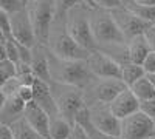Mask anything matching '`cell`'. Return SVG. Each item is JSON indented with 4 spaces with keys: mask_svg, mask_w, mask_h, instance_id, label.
<instances>
[{
    "mask_svg": "<svg viewBox=\"0 0 155 139\" xmlns=\"http://www.w3.org/2000/svg\"><path fill=\"white\" fill-rule=\"evenodd\" d=\"M47 51H48V67H50L51 82L71 85L81 88V90H85L95 79L90 73L85 60H65L54 56L48 48Z\"/></svg>",
    "mask_w": 155,
    "mask_h": 139,
    "instance_id": "cell-1",
    "label": "cell"
},
{
    "mask_svg": "<svg viewBox=\"0 0 155 139\" xmlns=\"http://www.w3.org/2000/svg\"><path fill=\"white\" fill-rule=\"evenodd\" d=\"M47 48L54 56L65 60H85L90 54V51L84 49L81 45H78L73 40V37L68 34L65 28V19H54Z\"/></svg>",
    "mask_w": 155,
    "mask_h": 139,
    "instance_id": "cell-2",
    "label": "cell"
},
{
    "mask_svg": "<svg viewBox=\"0 0 155 139\" xmlns=\"http://www.w3.org/2000/svg\"><path fill=\"white\" fill-rule=\"evenodd\" d=\"M90 9L85 3L73 6L65 16V28L78 45L92 53L98 49V45L90 27Z\"/></svg>",
    "mask_w": 155,
    "mask_h": 139,
    "instance_id": "cell-3",
    "label": "cell"
},
{
    "mask_svg": "<svg viewBox=\"0 0 155 139\" xmlns=\"http://www.w3.org/2000/svg\"><path fill=\"white\" fill-rule=\"evenodd\" d=\"M51 94L54 97V102L59 111V116L74 125L76 116L87 107L84 90L71 85H64L58 82H50Z\"/></svg>",
    "mask_w": 155,
    "mask_h": 139,
    "instance_id": "cell-4",
    "label": "cell"
},
{
    "mask_svg": "<svg viewBox=\"0 0 155 139\" xmlns=\"http://www.w3.org/2000/svg\"><path fill=\"white\" fill-rule=\"evenodd\" d=\"M27 11L33 23L37 43L47 46L51 27L56 19L54 0H31L27 5Z\"/></svg>",
    "mask_w": 155,
    "mask_h": 139,
    "instance_id": "cell-5",
    "label": "cell"
},
{
    "mask_svg": "<svg viewBox=\"0 0 155 139\" xmlns=\"http://www.w3.org/2000/svg\"><path fill=\"white\" fill-rule=\"evenodd\" d=\"M87 110H88L90 124L99 133L112 136V137L121 136V121L112 113L109 104L93 102L87 105Z\"/></svg>",
    "mask_w": 155,
    "mask_h": 139,
    "instance_id": "cell-6",
    "label": "cell"
},
{
    "mask_svg": "<svg viewBox=\"0 0 155 139\" xmlns=\"http://www.w3.org/2000/svg\"><path fill=\"white\" fill-rule=\"evenodd\" d=\"M155 136V122L144 111L138 110L134 115L121 119V139H150Z\"/></svg>",
    "mask_w": 155,
    "mask_h": 139,
    "instance_id": "cell-7",
    "label": "cell"
},
{
    "mask_svg": "<svg viewBox=\"0 0 155 139\" xmlns=\"http://www.w3.org/2000/svg\"><path fill=\"white\" fill-rule=\"evenodd\" d=\"M9 36L23 46L34 48L37 45L34 28H33V23H31L27 8H23L9 16Z\"/></svg>",
    "mask_w": 155,
    "mask_h": 139,
    "instance_id": "cell-8",
    "label": "cell"
},
{
    "mask_svg": "<svg viewBox=\"0 0 155 139\" xmlns=\"http://www.w3.org/2000/svg\"><path fill=\"white\" fill-rule=\"evenodd\" d=\"M85 62L96 79H121V64L99 49L90 53Z\"/></svg>",
    "mask_w": 155,
    "mask_h": 139,
    "instance_id": "cell-9",
    "label": "cell"
},
{
    "mask_svg": "<svg viewBox=\"0 0 155 139\" xmlns=\"http://www.w3.org/2000/svg\"><path fill=\"white\" fill-rule=\"evenodd\" d=\"M87 88H90V99L85 100L88 105L93 102L110 104L121 91H124L129 87H126V84L121 79H96L95 77Z\"/></svg>",
    "mask_w": 155,
    "mask_h": 139,
    "instance_id": "cell-10",
    "label": "cell"
},
{
    "mask_svg": "<svg viewBox=\"0 0 155 139\" xmlns=\"http://www.w3.org/2000/svg\"><path fill=\"white\" fill-rule=\"evenodd\" d=\"M110 14L116 23V27L120 28V31L123 33L126 42L134 39L135 36L144 34V31L150 27L152 23H147L144 20H141L138 16H135L134 12H130L126 6L116 8L113 11H110Z\"/></svg>",
    "mask_w": 155,
    "mask_h": 139,
    "instance_id": "cell-11",
    "label": "cell"
},
{
    "mask_svg": "<svg viewBox=\"0 0 155 139\" xmlns=\"http://www.w3.org/2000/svg\"><path fill=\"white\" fill-rule=\"evenodd\" d=\"M140 105H141V102L137 99V96L132 93L130 88H126L124 91H121L109 104L112 113L120 121L127 118V116H130V115H134V113H137L140 110Z\"/></svg>",
    "mask_w": 155,
    "mask_h": 139,
    "instance_id": "cell-12",
    "label": "cell"
},
{
    "mask_svg": "<svg viewBox=\"0 0 155 139\" xmlns=\"http://www.w3.org/2000/svg\"><path fill=\"white\" fill-rule=\"evenodd\" d=\"M31 87H33V94H34L33 102L41 107L50 116V119L59 116V111H58V107H56V102H54V97H53V94H51L50 84H47V82H44L41 79H36Z\"/></svg>",
    "mask_w": 155,
    "mask_h": 139,
    "instance_id": "cell-13",
    "label": "cell"
},
{
    "mask_svg": "<svg viewBox=\"0 0 155 139\" xmlns=\"http://www.w3.org/2000/svg\"><path fill=\"white\" fill-rule=\"evenodd\" d=\"M23 118L36 133H39L44 139H50V116L39 105L34 102L27 104Z\"/></svg>",
    "mask_w": 155,
    "mask_h": 139,
    "instance_id": "cell-14",
    "label": "cell"
},
{
    "mask_svg": "<svg viewBox=\"0 0 155 139\" xmlns=\"http://www.w3.org/2000/svg\"><path fill=\"white\" fill-rule=\"evenodd\" d=\"M30 67H31L33 74L36 76V79H41V81H44V82H47V84L51 82L50 67H48V51H47V46L37 43V45L33 48Z\"/></svg>",
    "mask_w": 155,
    "mask_h": 139,
    "instance_id": "cell-15",
    "label": "cell"
},
{
    "mask_svg": "<svg viewBox=\"0 0 155 139\" xmlns=\"http://www.w3.org/2000/svg\"><path fill=\"white\" fill-rule=\"evenodd\" d=\"M25 107H27V104L22 102L17 94L6 96V104H5L2 113H0V124L2 125H11L17 119L23 118Z\"/></svg>",
    "mask_w": 155,
    "mask_h": 139,
    "instance_id": "cell-16",
    "label": "cell"
},
{
    "mask_svg": "<svg viewBox=\"0 0 155 139\" xmlns=\"http://www.w3.org/2000/svg\"><path fill=\"white\" fill-rule=\"evenodd\" d=\"M126 48H127L129 62H134V64H138V65L143 64V60L146 59V56L150 53V46H149V43L146 40L144 34L135 36L134 39L127 40Z\"/></svg>",
    "mask_w": 155,
    "mask_h": 139,
    "instance_id": "cell-17",
    "label": "cell"
},
{
    "mask_svg": "<svg viewBox=\"0 0 155 139\" xmlns=\"http://www.w3.org/2000/svg\"><path fill=\"white\" fill-rule=\"evenodd\" d=\"M73 133V124L62 116L50 119V139H70Z\"/></svg>",
    "mask_w": 155,
    "mask_h": 139,
    "instance_id": "cell-18",
    "label": "cell"
},
{
    "mask_svg": "<svg viewBox=\"0 0 155 139\" xmlns=\"http://www.w3.org/2000/svg\"><path fill=\"white\" fill-rule=\"evenodd\" d=\"M144 76H146V73L141 65L134 64V62H124V64H121V81L126 84V87H132L137 81H140Z\"/></svg>",
    "mask_w": 155,
    "mask_h": 139,
    "instance_id": "cell-19",
    "label": "cell"
},
{
    "mask_svg": "<svg viewBox=\"0 0 155 139\" xmlns=\"http://www.w3.org/2000/svg\"><path fill=\"white\" fill-rule=\"evenodd\" d=\"M132 90V93L137 96V99L140 100L141 104L143 102H147V100H152L155 99V90L150 84V81L147 79V76L141 77L140 81H137L132 87H129Z\"/></svg>",
    "mask_w": 155,
    "mask_h": 139,
    "instance_id": "cell-20",
    "label": "cell"
},
{
    "mask_svg": "<svg viewBox=\"0 0 155 139\" xmlns=\"http://www.w3.org/2000/svg\"><path fill=\"white\" fill-rule=\"evenodd\" d=\"M9 128L12 134H14V139H44L41 134L36 133L30 127V124L25 121V118H20L16 122H12L9 125Z\"/></svg>",
    "mask_w": 155,
    "mask_h": 139,
    "instance_id": "cell-21",
    "label": "cell"
},
{
    "mask_svg": "<svg viewBox=\"0 0 155 139\" xmlns=\"http://www.w3.org/2000/svg\"><path fill=\"white\" fill-rule=\"evenodd\" d=\"M76 124H79V125H82V127L85 128V131L88 133V136H90V139H121V137H112V136H107V134H102V133H99L92 124H90V119H88V110H87V107L79 113V115L76 116V121H74Z\"/></svg>",
    "mask_w": 155,
    "mask_h": 139,
    "instance_id": "cell-22",
    "label": "cell"
},
{
    "mask_svg": "<svg viewBox=\"0 0 155 139\" xmlns=\"http://www.w3.org/2000/svg\"><path fill=\"white\" fill-rule=\"evenodd\" d=\"M130 12H134L135 16H138L141 20H144L147 23H153L155 20V6H143V5H137L129 2L124 5Z\"/></svg>",
    "mask_w": 155,
    "mask_h": 139,
    "instance_id": "cell-23",
    "label": "cell"
},
{
    "mask_svg": "<svg viewBox=\"0 0 155 139\" xmlns=\"http://www.w3.org/2000/svg\"><path fill=\"white\" fill-rule=\"evenodd\" d=\"M16 73H17L16 64H12L11 60L0 62V88H3L11 79H14Z\"/></svg>",
    "mask_w": 155,
    "mask_h": 139,
    "instance_id": "cell-24",
    "label": "cell"
},
{
    "mask_svg": "<svg viewBox=\"0 0 155 139\" xmlns=\"http://www.w3.org/2000/svg\"><path fill=\"white\" fill-rule=\"evenodd\" d=\"M79 3H84L82 0H54L56 5V19H65L67 12Z\"/></svg>",
    "mask_w": 155,
    "mask_h": 139,
    "instance_id": "cell-25",
    "label": "cell"
},
{
    "mask_svg": "<svg viewBox=\"0 0 155 139\" xmlns=\"http://www.w3.org/2000/svg\"><path fill=\"white\" fill-rule=\"evenodd\" d=\"M0 8H2L6 14H14V12L27 8V5H25L22 0H0Z\"/></svg>",
    "mask_w": 155,
    "mask_h": 139,
    "instance_id": "cell-26",
    "label": "cell"
},
{
    "mask_svg": "<svg viewBox=\"0 0 155 139\" xmlns=\"http://www.w3.org/2000/svg\"><path fill=\"white\" fill-rule=\"evenodd\" d=\"M93 6L98 9H106V11H113L116 8L124 6L123 0H92Z\"/></svg>",
    "mask_w": 155,
    "mask_h": 139,
    "instance_id": "cell-27",
    "label": "cell"
},
{
    "mask_svg": "<svg viewBox=\"0 0 155 139\" xmlns=\"http://www.w3.org/2000/svg\"><path fill=\"white\" fill-rule=\"evenodd\" d=\"M16 94L19 96V99L22 100V102H25V104L33 102V99H34L33 87H31V85H20V87H19V90L16 91Z\"/></svg>",
    "mask_w": 155,
    "mask_h": 139,
    "instance_id": "cell-28",
    "label": "cell"
},
{
    "mask_svg": "<svg viewBox=\"0 0 155 139\" xmlns=\"http://www.w3.org/2000/svg\"><path fill=\"white\" fill-rule=\"evenodd\" d=\"M141 67H143L146 74H155V51H150L146 56V59L143 60Z\"/></svg>",
    "mask_w": 155,
    "mask_h": 139,
    "instance_id": "cell-29",
    "label": "cell"
},
{
    "mask_svg": "<svg viewBox=\"0 0 155 139\" xmlns=\"http://www.w3.org/2000/svg\"><path fill=\"white\" fill-rule=\"evenodd\" d=\"M140 110H141V111H144L146 115L155 122V99L147 100V102H143V104L140 105Z\"/></svg>",
    "mask_w": 155,
    "mask_h": 139,
    "instance_id": "cell-30",
    "label": "cell"
},
{
    "mask_svg": "<svg viewBox=\"0 0 155 139\" xmlns=\"http://www.w3.org/2000/svg\"><path fill=\"white\" fill-rule=\"evenodd\" d=\"M0 30L6 37H9V14H6L2 8H0Z\"/></svg>",
    "mask_w": 155,
    "mask_h": 139,
    "instance_id": "cell-31",
    "label": "cell"
},
{
    "mask_svg": "<svg viewBox=\"0 0 155 139\" xmlns=\"http://www.w3.org/2000/svg\"><path fill=\"white\" fill-rule=\"evenodd\" d=\"M70 139H90V136H88V133L85 131V128L82 127V125H79V124L74 122V125H73V133H71V137H70Z\"/></svg>",
    "mask_w": 155,
    "mask_h": 139,
    "instance_id": "cell-32",
    "label": "cell"
},
{
    "mask_svg": "<svg viewBox=\"0 0 155 139\" xmlns=\"http://www.w3.org/2000/svg\"><path fill=\"white\" fill-rule=\"evenodd\" d=\"M144 37H146V40L150 46V51H155V28H153V25H150V27L144 31Z\"/></svg>",
    "mask_w": 155,
    "mask_h": 139,
    "instance_id": "cell-33",
    "label": "cell"
},
{
    "mask_svg": "<svg viewBox=\"0 0 155 139\" xmlns=\"http://www.w3.org/2000/svg\"><path fill=\"white\" fill-rule=\"evenodd\" d=\"M0 139H14V134H12L9 125H2L0 127Z\"/></svg>",
    "mask_w": 155,
    "mask_h": 139,
    "instance_id": "cell-34",
    "label": "cell"
},
{
    "mask_svg": "<svg viewBox=\"0 0 155 139\" xmlns=\"http://www.w3.org/2000/svg\"><path fill=\"white\" fill-rule=\"evenodd\" d=\"M129 2L137 3V5H143V6H155V0H129Z\"/></svg>",
    "mask_w": 155,
    "mask_h": 139,
    "instance_id": "cell-35",
    "label": "cell"
},
{
    "mask_svg": "<svg viewBox=\"0 0 155 139\" xmlns=\"http://www.w3.org/2000/svg\"><path fill=\"white\" fill-rule=\"evenodd\" d=\"M3 60H8V54H6V45H5V40L0 42V62Z\"/></svg>",
    "mask_w": 155,
    "mask_h": 139,
    "instance_id": "cell-36",
    "label": "cell"
},
{
    "mask_svg": "<svg viewBox=\"0 0 155 139\" xmlns=\"http://www.w3.org/2000/svg\"><path fill=\"white\" fill-rule=\"evenodd\" d=\"M5 104H6V94L3 93L2 88H0V113H2V110H3Z\"/></svg>",
    "mask_w": 155,
    "mask_h": 139,
    "instance_id": "cell-37",
    "label": "cell"
},
{
    "mask_svg": "<svg viewBox=\"0 0 155 139\" xmlns=\"http://www.w3.org/2000/svg\"><path fill=\"white\" fill-rule=\"evenodd\" d=\"M147 76V79L150 81V84H152V87H153V90H155V74H146Z\"/></svg>",
    "mask_w": 155,
    "mask_h": 139,
    "instance_id": "cell-38",
    "label": "cell"
},
{
    "mask_svg": "<svg viewBox=\"0 0 155 139\" xmlns=\"http://www.w3.org/2000/svg\"><path fill=\"white\" fill-rule=\"evenodd\" d=\"M82 2H84V3H85V5L88 6V8H95V6H93V2H92V0H82Z\"/></svg>",
    "mask_w": 155,
    "mask_h": 139,
    "instance_id": "cell-39",
    "label": "cell"
},
{
    "mask_svg": "<svg viewBox=\"0 0 155 139\" xmlns=\"http://www.w3.org/2000/svg\"><path fill=\"white\" fill-rule=\"evenodd\" d=\"M5 39H6V36L3 34V31H2V30H0V42H3Z\"/></svg>",
    "mask_w": 155,
    "mask_h": 139,
    "instance_id": "cell-40",
    "label": "cell"
},
{
    "mask_svg": "<svg viewBox=\"0 0 155 139\" xmlns=\"http://www.w3.org/2000/svg\"><path fill=\"white\" fill-rule=\"evenodd\" d=\"M22 2H23L25 5H28V3H30V0H22Z\"/></svg>",
    "mask_w": 155,
    "mask_h": 139,
    "instance_id": "cell-41",
    "label": "cell"
},
{
    "mask_svg": "<svg viewBox=\"0 0 155 139\" xmlns=\"http://www.w3.org/2000/svg\"><path fill=\"white\" fill-rule=\"evenodd\" d=\"M127 2H129V0H123V3H124V5H126V3H127Z\"/></svg>",
    "mask_w": 155,
    "mask_h": 139,
    "instance_id": "cell-42",
    "label": "cell"
},
{
    "mask_svg": "<svg viewBox=\"0 0 155 139\" xmlns=\"http://www.w3.org/2000/svg\"><path fill=\"white\" fill-rule=\"evenodd\" d=\"M152 25H153V28H155V20H153V23H152Z\"/></svg>",
    "mask_w": 155,
    "mask_h": 139,
    "instance_id": "cell-43",
    "label": "cell"
},
{
    "mask_svg": "<svg viewBox=\"0 0 155 139\" xmlns=\"http://www.w3.org/2000/svg\"><path fill=\"white\" fill-rule=\"evenodd\" d=\"M150 139H155V136H153V137H150Z\"/></svg>",
    "mask_w": 155,
    "mask_h": 139,
    "instance_id": "cell-44",
    "label": "cell"
},
{
    "mask_svg": "<svg viewBox=\"0 0 155 139\" xmlns=\"http://www.w3.org/2000/svg\"><path fill=\"white\" fill-rule=\"evenodd\" d=\"M0 127H2V124H0Z\"/></svg>",
    "mask_w": 155,
    "mask_h": 139,
    "instance_id": "cell-45",
    "label": "cell"
},
{
    "mask_svg": "<svg viewBox=\"0 0 155 139\" xmlns=\"http://www.w3.org/2000/svg\"><path fill=\"white\" fill-rule=\"evenodd\" d=\"M30 2H31V0H30Z\"/></svg>",
    "mask_w": 155,
    "mask_h": 139,
    "instance_id": "cell-46",
    "label": "cell"
}]
</instances>
